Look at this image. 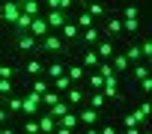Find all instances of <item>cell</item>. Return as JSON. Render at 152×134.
<instances>
[{"instance_id": "obj_23", "label": "cell", "mask_w": 152, "mask_h": 134, "mask_svg": "<svg viewBox=\"0 0 152 134\" xmlns=\"http://www.w3.org/2000/svg\"><path fill=\"white\" fill-rule=\"evenodd\" d=\"M125 60H128V63H143L140 45H128V51H125Z\"/></svg>"}, {"instance_id": "obj_26", "label": "cell", "mask_w": 152, "mask_h": 134, "mask_svg": "<svg viewBox=\"0 0 152 134\" xmlns=\"http://www.w3.org/2000/svg\"><path fill=\"white\" fill-rule=\"evenodd\" d=\"M104 104H107V98H104L102 92H90V107H93V110H102Z\"/></svg>"}, {"instance_id": "obj_7", "label": "cell", "mask_w": 152, "mask_h": 134, "mask_svg": "<svg viewBox=\"0 0 152 134\" xmlns=\"http://www.w3.org/2000/svg\"><path fill=\"white\" fill-rule=\"evenodd\" d=\"M36 48H42V51H51V54H57V51H63V39L60 36H54V33H48Z\"/></svg>"}, {"instance_id": "obj_42", "label": "cell", "mask_w": 152, "mask_h": 134, "mask_svg": "<svg viewBox=\"0 0 152 134\" xmlns=\"http://www.w3.org/2000/svg\"><path fill=\"white\" fill-rule=\"evenodd\" d=\"M137 110H140V113H143V116H149V113H152V104H149V101H143V104H140V107H137Z\"/></svg>"}, {"instance_id": "obj_3", "label": "cell", "mask_w": 152, "mask_h": 134, "mask_svg": "<svg viewBox=\"0 0 152 134\" xmlns=\"http://www.w3.org/2000/svg\"><path fill=\"white\" fill-rule=\"evenodd\" d=\"M42 18L48 21V27H51V30H60V27L69 21V15H66V12H60V9H48Z\"/></svg>"}, {"instance_id": "obj_35", "label": "cell", "mask_w": 152, "mask_h": 134, "mask_svg": "<svg viewBox=\"0 0 152 134\" xmlns=\"http://www.w3.org/2000/svg\"><path fill=\"white\" fill-rule=\"evenodd\" d=\"M12 92H15V84H12V81H3V78H0V95L6 98V95H12Z\"/></svg>"}, {"instance_id": "obj_43", "label": "cell", "mask_w": 152, "mask_h": 134, "mask_svg": "<svg viewBox=\"0 0 152 134\" xmlns=\"http://www.w3.org/2000/svg\"><path fill=\"white\" fill-rule=\"evenodd\" d=\"M3 122H9V110H6V107H0V125H3Z\"/></svg>"}, {"instance_id": "obj_51", "label": "cell", "mask_w": 152, "mask_h": 134, "mask_svg": "<svg viewBox=\"0 0 152 134\" xmlns=\"http://www.w3.org/2000/svg\"><path fill=\"white\" fill-rule=\"evenodd\" d=\"M0 128H3V125H0Z\"/></svg>"}, {"instance_id": "obj_17", "label": "cell", "mask_w": 152, "mask_h": 134, "mask_svg": "<svg viewBox=\"0 0 152 134\" xmlns=\"http://www.w3.org/2000/svg\"><path fill=\"white\" fill-rule=\"evenodd\" d=\"M131 78H134L137 84H140L143 78H149V66H146V63H131Z\"/></svg>"}, {"instance_id": "obj_24", "label": "cell", "mask_w": 152, "mask_h": 134, "mask_svg": "<svg viewBox=\"0 0 152 134\" xmlns=\"http://www.w3.org/2000/svg\"><path fill=\"white\" fill-rule=\"evenodd\" d=\"M69 87H75V84H72V81H69L66 75H63V78H54V81H51V90H57V92H66Z\"/></svg>"}, {"instance_id": "obj_30", "label": "cell", "mask_w": 152, "mask_h": 134, "mask_svg": "<svg viewBox=\"0 0 152 134\" xmlns=\"http://www.w3.org/2000/svg\"><path fill=\"white\" fill-rule=\"evenodd\" d=\"M69 110H72V107H69V104H66V101H57V104H54V107H51V110H48V113H51V116H54V119H60V116H63V113H69Z\"/></svg>"}, {"instance_id": "obj_8", "label": "cell", "mask_w": 152, "mask_h": 134, "mask_svg": "<svg viewBox=\"0 0 152 134\" xmlns=\"http://www.w3.org/2000/svg\"><path fill=\"white\" fill-rule=\"evenodd\" d=\"M93 51L99 54V60H102V63H107V60L113 57V42H110V39H99Z\"/></svg>"}, {"instance_id": "obj_38", "label": "cell", "mask_w": 152, "mask_h": 134, "mask_svg": "<svg viewBox=\"0 0 152 134\" xmlns=\"http://www.w3.org/2000/svg\"><path fill=\"white\" fill-rule=\"evenodd\" d=\"M87 12H90L93 18H99V15H104V6H102V3H90V6H87Z\"/></svg>"}, {"instance_id": "obj_9", "label": "cell", "mask_w": 152, "mask_h": 134, "mask_svg": "<svg viewBox=\"0 0 152 134\" xmlns=\"http://www.w3.org/2000/svg\"><path fill=\"white\" fill-rule=\"evenodd\" d=\"M36 125H39V134H54V131H57V119H54L51 113H42V116L36 119Z\"/></svg>"}, {"instance_id": "obj_13", "label": "cell", "mask_w": 152, "mask_h": 134, "mask_svg": "<svg viewBox=\"0 0 152 134\" xmlns=\"http://www.w3.org/2000/svg\"><path fill=\"white\" fill-rule=\"evenodd\" d=\"M15 39H18V51H36L39 45V39H33L30 33H15Z\"/></svg>"}, {"instance_id": "obj_16", "label": "cell", "mask_w": 152, "mask_h": 134, "mask_svg": "<svg viewBox=\"0 0 152 134\" xmlns=\"http://www.w3.org/2000/svg\"><path fill=\"white\" fill-rule=\"evenodd\" d=\"M24 69H27V75L39 78V75H45V63H42V60H27V63H24Z\"/></svg>"}, {"instance_id": "obj_1", "label": "cell", "mask_w": 152, "mask_h": 134, "mask_svg": "<svg viewBox=\"0 0 152 134\" xmlns=\"http://www.w3.org/2000/svg\"><path fill=\"white\" fill-rule=\"evenodd\" d=\"M39 110H42V98H39V95H33V92L21 95V113H27V116L33 119Z\"/></svg>"}, {"instance_id": "obj_48", "label": "cell", "mask_w": 152, "mask_h": 134, "mask_svg": "<svg viewBox=\"0 0 152 134\" xmlns=\"http://www.w3.org/2000/svg\"><path fill=\"white\" fill-rule=\"evenodd\" d=\"M0 134H18V131H12V128H0Z\"/></svg>"}, {"instance_id": "obj_46", "label": "cell", "mask_w": 152, "mask_h": 134, "mask_svg": "<svg viewBox=\"0 0 152 134\" xmlns=\"http://www.w3.org/2000/svg\"><path fill=\"white\" fill-rule=\"evenodd\" d=\"M122 134H140V128H125Z\"/></svg>"}, {"instance_id": "obj_27", "label": "cell", "mask_w": 152, "mask_h": 134, "mask_svg": "<svg viewBox=\"0 0 152 134\" xmlns=\"http://www.w3.org/2000/svg\"><path fill=\"white\" fill-rule=\"evenodd\" d=\"M99 63H102V60H99V54L90 48V51L84 54V66H90V69H99Z\"/></svg>"}, {"instance_id": "obj_45", "label": "cell", "mask_w": 152, "mask_h": 134, "mask_svg": "<svg viewBox=\"0 0 152 134\" xmlns=\"http://www.w3.org/2000/svg\"><path fill=\"white\" fill-rule=\"evenodd\" d=\"M48 3V9H60V0H45Z\"/></svg>"}, {"instance_id": "obj_18", "label": "cell", "mask_w": 152, "mask_h": 134, "mask_svg": "<svg viewBox=\"0 0 152 134\" xmlns=\"http://www.w3.org/2000/svg\"><path fill=\"white\" fill-rule=\"evenodd\" d=\"M60 30H63V39H69V42H75V39L81 36V30H78V24H75V21H66Z\"/></svg>"}, {"instance_id": "obj_5", "label": "cell", "mask_w": 152, "mask_h": 134, "mask_svg": "<svg viewBox=\"0 0 152 134\" xmlns=\"http://www.w3.org/2000/svg\"><path fill=\"white\" fill-rule=\"evenodd\" d=\"M102 95H104V98H119V78H116V75H107V78H104Z\"/></svg>"}, {"instance_id": "obj_32", "label": "cell", "mask_w": 152, "mask_h": 134, "mask_svg": "<svg viewBox=\"0 0 152 134\" xmlns=\"http://www.w3.org/2000/svg\"><path fill=\"white\" fill-rule=\"evenodd\" d=\"M102 84H104V78L96 72V75H90V92H102Z\"/></svg>"}, {"instance_id": "obj_2", "label": "cell", "mask_w": 152, "mask_h": 134, "mask_svg": "<svg viewBox=\"0 0 152 134\" xmlns=\"http://www.w3.org/2000/svg\"><path fill=\"white\" fill-rule=\"evenodd\" d=\"M18 15H21V9H18V3H15V0H6V3L0 6V18H3V21H9L12 27H15Z\"/></svg>"}, {"instance_id": "obj_14", "label": "cell", "mask_w": 152, "mask_h": 134, "mask_svg": "<svg viewBox=\"0 0 152 134\" xmlns=\"http://www.w3.org/2000/svg\"><path fill=\"white\" fill-rule=\"evenodd\" d=\"M78 122H81V125H87V128H93V125L99 122V110H93V107L81 110V113H78Z\"/></svg>"}, {"instance_id": "obj_50", "label": "cell", "mask_w": 152, "mask_h": 134, "mask_svg": "<svg viewBox=\"0 0 152 134\" xmlns=\"http://www.w3.org/2000/svg\"><path fill=\"white\" fill-rule=\"evenodd\" d=\"M140 134H149V131H140Z\"/></svg>"}, {"instance_id": "obj_11", "label": "cell", "mask_w": 152, "mask_h": 134, "mask_svg": "<svg viewBox=\"0 0 152 134\" xmlns=\"http://www.w3.org/2000/svg\"><path fill=\"white\" fill-rule=\"evenodd\" d=\"M84 75H87V72H84V66H81V63H69V66H66V78H69L72 84H81Z\"/></svg>"}, {"instance_id": "obj_36", "label": "cell", "mask_w": 152, "mask_h": 134, "mask_svg": "<svg viewBox=\"0 0 152 134\" xmlns=\"http://www.w3.org/2000/svg\"><path fill=\"white\" fill-rule=\"evenodd\" d=\"M21 134H39V125H36V119H27V122H24V128H21Z\"/></svg>"}, {"instance_id": "obj_37", "label": "cell", "mask_w": 152, "mask_h": 134, "mask_svg": "<svg viewBox=\"0 0 152 134\" xmlns=\"http://www.w3.org/2000/svg\"><path fill=\"white\" fill-rule=\"evenodd\" d=\"M0 78H3V81H12V78H15V69H12V66H3V63H0Z\"/></svg>"}, {"instance_id": "obj_10", "label": "cell", "mask_w": 152, "mask_h": 134, "mask_svg": "<svg viewBox=\"0 0 152 134\" xmlns=\"http://www.w3.org/2000/svg\"><path fill=\"white\" fill-rule=\"evenodd\" d=\"M63 95H66V104H69V107H78V104H84V98H87L84 90H78V87H69Z\"/></svg>"}, {"instance_id": "obj_19", "label": "cell", "mask_w": 152, "mask_h": 134, "mask_svg": "<svg viewBox=\"0 0 152 134\" xmlns=\"http://www.w3.org/2000/svg\"><path fill=\"white\" fill-rule=\"evenodd\" d=\"M110 60H113V72H116V75H119V72H128V69H131V63L125 60V54H113Z\"/></svg>"}, {"instance_id": "obj_34", "label": "cell", "mask_w": 152, "mask_h": 134, "mask_svg": "<svg viewBox=\"0 0 152 134\" xmlns=\"http://www.w3.org/2000/svg\"><path fill=\"white\" fill-rule=\"evenodd\" d=\"M75 24H78V30H81V27H84V30H90V27H93V15H90V12H84V15H78V21H75Z\"/></svg>"}, {"instance_id": "obj_28", "label": "cell", "mask_w": 152, "mask_h": 134, "mask_svg": "<svg viewBox=\"0 0 152 134\" xmlns=\"http://www.w3.org/2000/svg\"><path fill=\"white\" fill-rule=\"evenodd\" d=\"M107 33L110 36H122V18H110L107 21Z\"/></svg>"}, {"instance_id": "obj_21", "label": "cell", "mask_w": 152, "mask_h": 134, "mask_svg": "<svg viewBox=\"0 0 152 134\" xmlns=\"http://www.w3.org/2000/svg\"><path fill=\"white\" fill-rule=\"evenodd\" d=\"M143 122H146V116H143L140 110H134V113H128V116H125V128H140Z\"/></svg>"}, {"instance_id": "obj_41", "label": "cell", "mask_w": 152, "mask_h": 134, "mask_svg": "<svg viewBox=\"0 0 152 134\" xmlns=\"http://www.w3.org/2000/svg\"><path fill=\"white\" fill-rule=\"evenodd\" d=\"M140 90H143V92H152V78H143V81H140Z\"/></svg>"}, {"instance_id": "obj_40", "label": "cell", "mask_w": 152, "mask_h": 134, "mask_svg": "<svg viewBox=\"0 0 152 134\" xmlns=\"http://www.w3.org/2000/svg\"><path fill=\"white\" fill-rule=\"evenodd\" d=\"M72 6H75V0H60V12H66V15H69V9H72Z\"/></svg>"}, {"instance_id": "obj_47", "label": "cell", "mask_w": 152, "mask_h": 134, "mask_svg": "<svg viewBox=\"0 0 152 134\" xmlns=\"http://www.w3.org/2000/svg\"><path fill=\"white\" fill-rule=\"evenodd\" d=\"M54 134H75V131H69V128H57Z\"/></svg>"}, {"instance_id": "obj_39", "label": "cell", "mask_w": 152, "mask_h": 134, "mask_svg": "<svg viewBox=\"0 0 152 134\" xmlns=\"http://www.w3.org/2000/svg\"><path fill=\"white\" fill-rule=\"evenodd\" d=\"M122 18H140V15H137V6H125V9H122Z\"/></svg>"}, {"instance_id": "obj_12", "label": "cell", "mask_w": 152, "mask_h": 134, "mask_svg": "<svg viewBox=\"0 0 152 134\" xmlns=\"http://www.w3.org/2000/svg\"><path fill=\"white\" fill-rule=\"evenodd\" d=\"M78 125H81V122H78V113H75V110H69V113H63V116L57 119V128H69V131H75Z\"/></svg>"}, {"instance_id": "obj_22", "label": "cell", "mask_w": 152, "mask_h": 134, "mask_svg": "<svg viewBox=\"0 0 152 134\" xmlns=\"http://www.w3.org/2000/svg\"><path fill=\"white\" fill-rule=\"evenodd\" d=\"M45 72H48V78L54 81V78H63V75H66V66H63V63H48Z\"/></svg>"}, {"instance_id": "obj_33", "label": "cell", "mask_w": 152, "mask_h": 134, "mask_svg": "<svg viewBox=\"0 0 152 134\" xmlns=\"http://www.w3.org/2000/svg\"><path fill=\"white\" fill-rule=\"evenodd\" d=\"M3 104H6V110H21V95H6Z\"/></svg>"}, {"instance_id": "obj_6", "label": "cell", "mask_w": 152, "mask_h": 134, "mask_svg": "<svg viewBox=\"0 0 152 134\" xmlns=\"http://www.w3.org/2000/svg\"><path fill=\"white\" fill-rule=\"evenodd\" d=\"M18 3V9L24 12V15H30V18H39L42 15V3L39 0H15Z\"/></svg>"}, {"instance_id": "obj_31", "label": "cell", "mask_w": 152, "mask_h": 134, "mask_svg": "<svg viewBox=\"0 0 152 134\" xmlns=\"http://www.w3.org/2000/svg\"><path fill=\"white\" fill-rule=\"evenodd\" d=\"M99 39H102V33H99L96 27H90V30H84V42H87V45H96Z\"/></svg>"}, {"instance_id": "obj_49", "label": "cell", "mask_w": 152, "mask_h": 134, "mask_svg": "<svg viewBox=\"0 0 152 134\" xmlns=\"http://www.w3.org/2000/svg\"><path fill=\"white\" fill-rule=\"evenodd\" d=\"M84 134H99V131H96V128H87V131H84Z\"/></svg>"}, {"instance_id": "obj_25", "label": "cell", "mask_w": 152, "mask_h": 134, "mask_svg": "<svg viewBox=\"0 0 152 134\" xmlns=\"http://www.w3.org/2000/svg\"><path fill=\"white\" fill-rule=\"evenodd\" d=\"M30 21H33V18L21 12V15H18V21H15V33H27V30H30Z\"/></svg>"}, {"instance_id": "obj_4", "label": "cell", "mask_w": 152, "mask_h": 134, "mask_svg": "<svg viewBox=\"0 0 152 134\" xmlns=\"http://www.w3.org/2000/svg\"><path fill=\"white\" fill-rule=\"evenodd\" d=\"M27 33H30L33 39H45V36L51 33V27H48V21L39 15V18H33V21H30V30H27Z\"/></svg>"}, {"instance_id": "obj_15", "label": "cell", "mask_w": 152, "mask_h": 134, "mask_svg": "<svg viewBox=\"0 0 152 134\" xmlns=\"http://www.w3.org/2000/svg\"><path fill=\"white\" fill-rule=\"evenodd\" d=\"M48 90H51V81H45V78H36V81L30 84V92H33V95H39V98H42Z\"/></svg>"}, {"instance_id": "obj_44", "label": "cell", "mask_w": 152, "mask_h": 134, "mask_svg": "<svg viewBox=\"0 0 152 134\" xmlns=\"http://www.w3.org/2000/svg\"><path fill=\"white\" fill-rule=\"evenodd\" d=\"M99 134H116V128H113V125H104V128H102Z\"/></svg>"}, {"instance_id": "obj_29", "label": "cell", "mask_w": 152, "mask_h": 134, "mask_svg": "<svg viewBox=\"0 0 152 134\" xmlns=\"http://www.w3.org/2000/svg\"><path fill=\"white\" fill-rule=\"evenodd\" d=\"M140 18H122V33H137Z\"/></svg>"}, {"instance_id": "obj_20", "label": "cell", "mask_w": 152, "mask_h": 134, "mask_svg": "<svg viewBox=\"0 0 152 134\" xmlns=\"http://www.w3.org/2000/svg\"><path fill=\"white\" fill-rule=\"evenodd\" d=\"M57 101H63V92H57V90H48L42 95V107H54Z\"/></svg>"}]
</instances>
